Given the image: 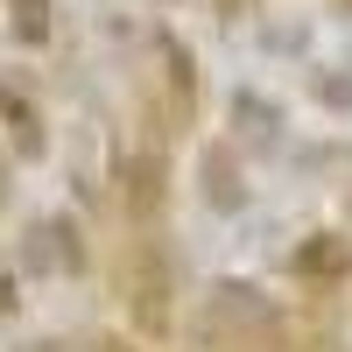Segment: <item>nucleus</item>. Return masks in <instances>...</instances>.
<instances>
[{
  "instance_id": "3",
  "label": "nucleus",
  "mask_w": 352,
  "mask_h": 352,
  "mask_svg": "<svg viewBox=\"0 0 352 352\" xmlns=\"http://www.w3.org/2000/svg\"><path fill=\"white\" fill-rule=\"evenodd\" d=\"M296 261H303V268H338L345 254H338V247H310V254H296Z\"/></svg>"
},
{
  "instance_id": "5",
  "label": "nucleus",
  "mask_w": 352,
  "mask_h": 352,
  "mask_svg": "<svg viewBox=\"0 0 352 352\" xmlns=\"http://www.w3.org/2000/svg\"><path fill=\"white\" fill-rule=\"evenodd\" d=\"M106 352H134V345H106Z\"/></svg>"
},
{
  "instance_id": "4",
  "label": "nucleus",
  "mask_w": 352,
  "mask_h": 352,
  "mask_svg": "<svg viewBox=\"0 0 352 352\" xmlns=\"http://www.w3.org/2000/svg\"><path fill=\"white\" fill-rule=\"evenodd\" d=\"M8 289H14V282H8V275H0V310H8Z\"/></svg>"
},
{
  "instance_id": "2",
  "label": "nucleus",
  "mask_w": 352,
  "mask_h": 352,
  "mask_svg": "<svg viewBox=\"0 0 352 352\" xmlns=\"http://www.w3.org/2000/svg\"><path fill=\"white\" fill-rule=\"evenodd\" d=\"M14 43H50V0H14Z\"/></svg>"
},
{
  "instance_id": "1",
  "label": "nucleus",
  "mask_w": 352,
  "mask_h": 352,
  "mask_svg": "<svg viewBox=\"0 0 352 352\" xmlns=\"http://www.w3.org/2000/svg\"><path fill=\"white\" fill-rule=\"evenodd\" d=\"M0 113H8L14 148H21V155H43V113H36V99H21L14 85H0Z\"/></svg>"
}]
</instances>
